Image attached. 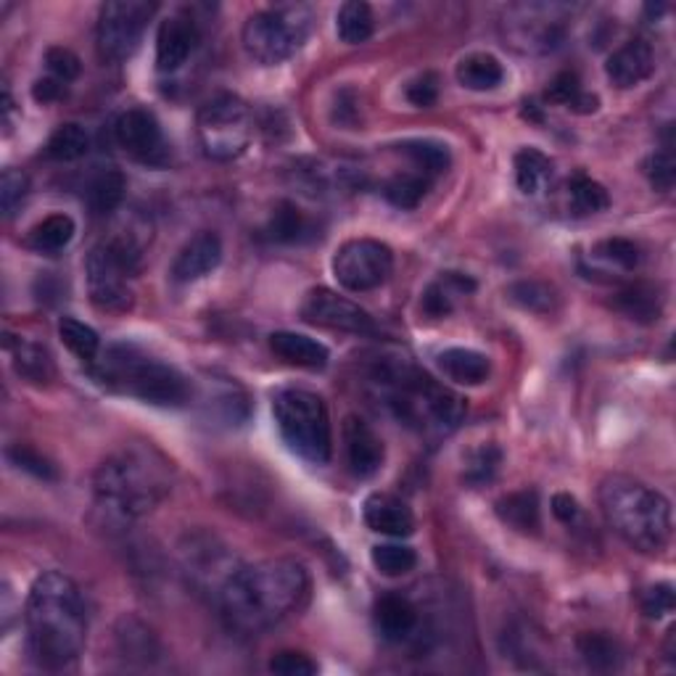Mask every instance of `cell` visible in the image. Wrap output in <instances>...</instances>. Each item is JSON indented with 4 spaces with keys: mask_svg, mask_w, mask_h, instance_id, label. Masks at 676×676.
I'll return each instance as SVG.
<instances>
[{
    "mask_svg": "<svg viewBox=\"0 0 676 676\" xmlns=\"http://www.w3.org/2000/svg\"><path fill=\"white\" fill-rule=\"evenodd\" d=\"M597 499L613 534L637 553H661L672 542V502L653 486L613 473L600 482Z\"/></svg>",
    "mask_w": 676,
    "mask_h": 676,
    "instance_id": "5",
    "label": "cell"
},
{
    "mask_svg": "<svg viewBox=\"0 0 676 676\" xmlns=\"http://www.w3.org/2000/svg\"><path fill=\"white\" fill-rule=\"evenodd\" d=\"M476 290V281L463 273H441L439 281H434L431 286L423 294V312L428 318H447L452 315L454 305H458L460 296H467Z\"/></svg>",
    "mask_w": 676,
    "mask_h": 676,
    "instance_id": "26",
    "label": "cell"
},
{
    "mask_svg": "<svg viewBox=\"0 0 676 676\" xmlns=\"http://www.w3.org/2000/svg\"><path fill=\"white\" fill-rule=\"evenodd\" d=\"M270 672L281 674V676H312V674H318V663L305 653L283 650V653H277L275 659L270 661Z\"/></svg>",
    "mask_w": 676,
    "mask_h": 676,
    "instance_id": "50",
    "label": "cell"
},
{
    "mask_svg": "<svg viewBox=\"0 0 676 676\" xmlns=\"http://www.w3.org/2000/svg\"><path fill=\"white\" fill-rule=\"evenodd\" d=\"M339 37L346 46H359V43L370 40L372 29H376V16L365 0H349L339 9L336 14Z\"/></svg>",
    "mask_w": 676,
    "mask_h": 676,
    "instance_id": "33",
    "label": "cell"
},
{
    "mask_svg": "<svg viewBox=\"0 0 676 676\" xmlns=\"http://www.w3.org/2000/svg\"><path fill=\"white\" fill-rule=\"evenodd\" d=\"M376 627L383 640L402 642L418 629V608L402 595H387L376 603Z\"/></svg>",
    "mask_w": 676,
    "mask_h": 676,
    "instance_id": "25",
    "label": "cell"
},
{
    "mask_svg": "<svg viewBox=\"0 0 676 676\" xmlns=\"http://www.w3.org/2000/svg\"><path fill=\"white\" fill-rule=\"evenodd\" d=\"M363 518L368 523L370 532L383 534V536H410L415 532V515L400 497L387 495V491H376L365 499Z\"/></svg>",
    "mask_w": 676,
    "mask_h": 676,
    "instance_id": "20",
    "label": "cell"
},
{
    "mask_svg": "<svg viewBox=\"0 0 676 676\" xmlns=\"http://www.w3.org/2000/svg\"><path fill=\"white\" fill-rule=\"evenodd\" d=\"M653 72H655V50L648 40H642V37L624 43L621 48L613 50L608 56V64H605L608 80L616 87H621V91L642 85Z\"/></svg>",
    "mask_w": 676,
    "mask_h": 676,
    "instance_id": "19",
    "label": "cell"
},
{
    "mask_svg": "<svg viewBox=\"0 0 676 676\" xmlns=\"http://www.w3.org/2000/svg\"><path fill=\"white\" fill-rule=\"evenodd\" d=\"M180 555L191 584L204 592H214V597H220L225 581L230 579L238 568L233 566V555L227 553L223 542L214 539L210 534L188 536Z\"/></svg>",
    "mask_w": 676,
    "mask_h": 676,
    "instance_id": "14",
    "label": "cell"
},
{
    "mask_svg": "<svg viewBox=\"0 0 676 676\" xmlns=\"http://www.w3.org/2000/svg\"><path fill=\"white\" fill-rule=\"evenodd\" d=\"M676 605V595H674V586L672 584H655L650 586V590H644L642 595V613L648 618H663L668 616V613H674Z\"/></svg>",
    "mask_w": 676,
    "mask_h": 676,
    "instance_id": "51",
    "label": "cell"
},
{
    "mask_svg": "<svg viewBox=\"0 0 676 676\" xmlns=\"http://www.w3.org/2000/svg\"><path fill=\"white\" fill-rule=\"evenodd\" d=\"M312 14L305 5H277L257 11L246 19L241 43L251 61L262 67H277L305 46Z\"/></svg>",
    "mask_w": 676,
    "mask_h": 676,
    "instance_id": "8",
    "label": "cell"
},
{
    "mask_svg": "<svg viewBox=\"0 0 676 676\" xmlns=\"http://www.w3.org/2000/svg\"><path fill=\"white\" fill-rule=\"evenodd\" d=\"M11 117H14V98H11L9 85L3 87V128L5 132H11Z\"/></svg>",
    "mask_w": 676,
    "mask_h": 676,
    "instance_id": "57",
    "label": "cell"
},
{
    "mask_svg": "<svg viewBox=\"0 0 676 676\" xmlns=\"http://www.w3.org/2000/svg\"><path fill=\"white\" fill-rule=\"evenodd\" d=\"M85 273L91 301L100 312L119 315L132 309V290L128 286V277L135 275L138 268L111 241L93 246L85 262Z\"/></svg>",
    "mask_w": 676,
    "mask_h": 676,
    "instance_id": "11",
    "label": "cell"
},
{
    "mask_svg": "<svg viewBox=\"0 0 676 676\" xmlns=\"http://www.w3.org/2000/svg\"><path fill=\"white\" fill-rule=\"evenodd\" d=\"M579 93H581V85H579L577 72H560L547 87V98L553 100V104H564V106H571Z\"/></svg>",
    "mask_w": 676,
    "mask_h": 676,
    "instance_id": "53",
    "label": "cell"
},
{
    "mask_svg": "<svg viewBox=\"0 0 676 676\" xmlns=\"http://www.w3.org/2000/svg\"><path fill=\"white\" fill-rule=\"evenodd\" d=\"M309 223L305 212L294 204V201H281L270 214L268 233L277 244H296L307 236Z\"/></svg>",
    "mask_w": 676,
    "mask_h": 676,
    "instance_id": "37",
    "label": "cell"
},
{
    "mask_svg": "<svg viewBox=\"0 0 676 676\" xmlns=\"http://www.w3.org/2000/svg\"><path fill=\"white\" fill-rule=\"evenodd\" d=\"M644 175H648L650 186L655 191L668 193L676 182V159L672 154V149L666 151H655L648 162H644Z\"/></svg>",
    "mask_w": 676,
    "mask_h": 676,
    "instance_id": "48",
    "label": "cell"
},
{
    "mask_svg": "<svg viewBox=\"0 0 676 676\" xmlns=\"http://www.w3.org/2000/svg\"><path fill=\"white\" fill-rule=\"evenodd\" d=\"M201 402H204V413L210 418H217L227 426H238L249 418V396L230 378H212L204 383L201 391Z\"/></svg>",
    "mask_w": 676,
    "mask_h": 676,
    "instance_id": "21",
    "label": "cell"
},
{
    "mask_svg": "<svg viewBox=\"0 0 676 676\" xmlns=\"http://www.w3.org/2000/svg\"><path fill=\"white\" fill-rule=\"evenodd\" d=\"M5 349H9L11 363H14V370L24 381L43 383L54 381L56 368H54V357L43 344H35V341L27 339H16V336H5Z\"/></svg>",
    "mask_w": 676,
    "mask_h": 676,
    "instance_id": "23",
    "label": "cell"
},
{
    "mask_svg": "<svg viewBox=\"0 0 676 676\" xmlns=\"http://www.w3.org/2000/svg\"><path fill=\"white\" fill-rule=\"evenodd\" d=\"M396 151H400L402 156H407V159L415 164V169H420L426 178H436V175L447 173V167H450L452 162L450 149L436 141H404L402 145H396Z\"/></svg>",
    "mask_w": 676,
    "mask_h": 676,
    "instance_id": "35",
    "label": "cell"
},
{
    "mask_svg": "<svg viewBox=\"0 0 676 676\" xmlns=\"http://www.w3.org/2000/svg\"><path fill=\"white\" fill-rule=\"evenodd\" d=\"M301 318L309 325L331 328V331L355 333V336H372L378 333L376 320L370 318L368 309H363L357 301L339 296L331 288H312L301 301Z\"/></svg>",
    "mask_w": 676,
    "mask_h": 676,
    "instance_id": "13",
    "label": "cell"
},
{
    "mask_svg": "<svg viewBox=\"0 0 676 676\" xmlns=\"http://www.w3.org/2000/svg\"><path fill=\"white\" fill-rule=\"evenodd\" d=\"M59 336L64 346L82 363H93L100 355V339L91 325L80 322L78 318H61Z\"/></svg>",
    "mask_w": 676,
    "mask_h": 676,
    "instance_id": "39",
    "label": "cell"
},
{
    "mask_svg": "<svg viewBox=\"0 0 676 676\" xmlns=\"http://www.w3.org/2000/svg\"><path fill=\"white\" fill-rule=\"evenodd\" d=\"M553 180V162L536 149H521L515 154V182L521 193L536 195Z\"/></svg>",
    "mask_w": 676,
    "mask_h": 676,
    "instance_id": "32",
    "label": "cell"
},
{
    "mask_svg": "<svg viewBox=\"0 0 676 676\" xmlns=\"http://www.w3.org/2000/svg\"><path fill=\"white\" fill-rule=\"evenodd\" d=\"M613 307L627 315L629 320L650 325V322H659L661 318L663 296L659 294V288L650 286V283H635V286L618 290L616 299H613Z\"/></svg>",
    "mask_w": 676,
    "mask_h": 676,
    "instance_id": "28",
    "label": "cell"
},
{
    "mask_svg": "<svg viewBox=\"0 0 676 676\" xmlns=\"http://www.w3.org/2000/svg\"><path fill=\"white\" fill-rule=\"evenodd\" d=\"M370 558L376 571L391 579L404 577V573L415 571V566H418V555H415V549L407 545H376L372 547Z\"/></svg>",
    "mask_w": 676,
    "mask_h": 676,
    "instance_id": "43",
    "label": "cell"
},
{
    "mask_svg": "<svg viewBox=\"0 0 676 676\" xmlns=\"http://www.w3.org/2000/svg\"><path fill=\"white\" fill-rule=\"evenodd\" d=\"M220 262H223V241H220L217 233L201 230L178 251L173 268H169V277L178 286H188V283H195L214 273Z\"/></svg>",
    "mask_w": 676,
    "mask_h": 676,
    "instance_id": "16",
    "label": "cell"
},
{
    "mask_svg": "<svg viewBox=\"0 0 676 676\" xmlns=\"http://www.w3.org/2000/svg\"><path fill=\"white\" fill-rule=\"evenodd\" d=\"M394 273V251L376 238H352L333 257V275L339 286L352 294L381 288Z\"/></svg>",
    "mask_w": 676,
    "mask_h": 676,
    "instance_id": "12",
    "label": "cell"
},
{
    "mask_svg": "<svg viewBox=\"0 0 676 676\" xmlns=\"http://www.w3.org/2000/svg\"><path fill=\"white\" fill-rule=\"evenodd\" d=\"M199 46V27L188 14H173L159 24L156 33V69L159 72H178L191 59Z\"/></svg>",
    "mask_w": 676,
    "mask_h": 676,
    "instance_id": "17",
    "label": "cell"
},
{
    "mask_svg": "<svg viewBox=\"0 0 676 676\" xmlns=\"http://www.w3.org/2000/svg\"><path fill=\"white\" fill-rule=\"evenodd\" d=\"M46 64L50 69V74H54V78L61 80V82L78 80L80 72H82L80 56L74 54V50L64 48V46L48 48L46 50Z\"/></svg>",
    "mask_w": 676,
    "mask_h": 676,
    "instance_id": "49",
    "label": "cell"
},
{
    "mask_svg": "<svg viewBox=\"0 0 676 676\" xmlns=\"http://www.w3.org/2000/svg\"><path fill=\"white\" fill-rule=\"evenodd\" d=\"M407 100L413 106H418V109H428V106H434L436 100H439V78L431 72L415 78L407 85Z\"/></svg>",
    "mask_w": 676,
    "mask_h": 676,
    "instance_id": "52",
    "label": "cell"
},
{
    "mask_svg": "<svg viewBox=\"0 0 676 676\" xmlns=\"http://www.w3.org/2000/svg\"><path fill=\"white\" fill-rule=\"evenodd\" d=\"M93 491L98 508L111 518L135 521L173 491V467L151 444H130L100 463Z\"/></svg>",
    "mask_w": 676,
    "mask_h": 676,
    "instance_id": "3",
    "label": "cell"
},
{
    "mask_svg": "<svg viewBox=\"0 0 676 676\" xmlns=\"http://www.w3.org/2000/svg\"><path fill=\"white\" fill-rule=\"evenodd\" d=\"M24 629L35 666L46 672L72 666L87 640V610L78 584L59 571L40 573L24 605Z\"/></svg>",
    "mask_w": 676,
    "mask_h": 676,
    "instance_id": "2",
    "label": "cell"
},
{
    "mask_svg": "<svg viewBox=\"0 0 676 676\" xmlns=\"http://www.w3.org/2000/svg\"><path fill=\"white\" fill-rule=\"evenodd\" d=\"M428 186H431V178H426L423 173L396 175V178H391L383 186V195L391 204L400 206V210H415L423 201V195L428 193Z\"/></svg>",
    "mask_w": 676,
    "mask_h": 676,
    "instance_id": "42",
    "label": "cell"
},
{
    "mask_svg": "<svg viewBox=\"0 0 676 676\" xmlns=\"http://www.w3.org/2000/svg\"><path fill=\"white\" fill-rule=\"evenodd\" d=\"M597 96H592V93H584L581 91L579 96H577V100H573L571 106H568V109H573V111H579V114H592V111H597Z\"/></svg>",
    "mask_w": 676,
    "mask_h": 676,
    "instance_id": "56",
    "label": "cell"
},
{
    "mask_svg": "<svg viewBox=\"0 0 676 676\" xmlns=\"http://www.w3.org/2000/svg\"><path fill=\"white\" fill-rule=\"evenodd\" d=\"M577 648L586 666L597 668V672H610L621 661V648L608 631H581Z\"/></svg>",
    "mask_w": 676,
    "mask_h": 676,
    "instance_id": "34",
    "label": "cell"
},
{
    "mask_svg": "<svg viewBox=\"0 0 676 676\" xmlns=\"http://www.w3.org/2000/svg\"><path fill=\"white\" fill-rule=\"evenodd\" d=\"M87 149H91V138L85 128L78 122H67L48 138L46 156L54 162H78L87 154Z\"/></svg>",
    "mask_w": 676,
    "mask_h": 676,
    "instance_id": "36",
    "label": "cell"
},
{
    "mask_svg": "<svg viewBox=\"0 0 676 676\" xmlns=\"http://www.w3.org/2000/svg\"><path fill=\"white\" fill-rule=\"evenodd\" d=\"M553 515L558 518L560 523H573L579 515V502L577 497H571L568 491H560V495L553 497Z\"/></svg>",
    "mask_w": 676,
    "mask_h": 676,
    "instance_id": "55",
    "label": "cell"
},
{
    "mask_svg": "<svg viewBox=\"0 0 676 676\" xmlns=\"http://www.w3.org/2000/svg\"><path fill=\"white\" fill-rule=\"evenodd\" d=\"M595 257L613 264V268L627 270V273H631V270L640 264V249H637V244L627 241V238H608V241H600L595 246Z\"/></svg>",
    "mask_w": 676,
    "mask_h": 676,
    "instance_id": "46",
    "label": "cell"
},
{
    "mask_svg": "<svg viewBox=\"0 0 676 676\" xmlns=\"http://www.w3.org/2000/svg\"><path fill=\"white\" fill-rule=\"evenodd\" d=\"M195 128H199V143L206 156L217 162H230L238 159L249 145L254 119H251V109L244 98L223 93V96H214L201 106Z\"/></svg>",
    "mask_w": 676,
    "mask_h": 676,
    "instance_id": "9",
    "label": "cell"
},
{
    "mask_svg": "<svg viewBox=\"0 0 676 676\" xmlns=\"http://www.w3.org/2000/svg\"><path fill=\"white\" fill-rule=\"evenodd\" d=\"M458 82L465 91L486 93L502 85L505 67L491 54H471L458 64Z\"/></svg>",
    "mask_w": 676,
    "mask_h": 676,
    "instance_id": "29",
    "label": "cell"
},
{
    "mask_svg": "<svg viewBox=\"0 0 676 676\" xmlns=\"http://www.w3.org/2000/svg\"><path fill=\"white\" fill-rule=\"evenodd\" d=\"M568 199H571L573 214H597L610 206V195L605 191V186H600L597 180L586 178V175H577L568 186Z\"/></svg>",
    "mask_w": 676,
    "mask_h": 676,
    "instance_id": "40",
    "label": "cell"
},
{
    "mask_svg": "<svg viewBox=\"0 0 676 676\" xmlns=\"http://www.w3.org/2000/svg\"><path fill=\"white\" fill-rule=\"evenodd\" d=\"M117 642L119 650H122L124 659L130 661H154L156 655H159V640H156V635L145 627L143 621H138V618H128L124 616L122 621H119L117 627Z\"/></svg>",
    "mask_w": 676,
    "mask_h": 676,
    "instance_id": "31",
    "label": "cell"
},
{
    "mask_svg": "<svg viewBox=\"0 0 676 676\" xmlns=\"http://www.w3.org/2000/svg\"><path fill=\"white\" fill-rule=\"evenodd\" d=\"M273 415L290 452L312 465L331 460L333 434L322 396L307 389H281L273 396Z\"/></svg>",
    "mask_w": 676,
    "mask_h": 676,
    "instance_id": "7",
    "label": "cell"
},
{
    "mask_svg": "<svg viewBox=\"0 0 676 676\" xmlns=\"http://www.w3.org/2000/svg\"><path fill=\"white\" fill-rule=\"evenodd\" d=\"M510 301L518 307L529 309V312H553L555 301H558V296H555V290L547 286V283L539 281H518L513 286L508 288Z\"/></svg>",
    "mask_w": 676,
    "mask_h": 676,
    "instance_id": "44",
    "label": "cell"
},
{
    "mask_svg": "<svg viewBox=\"0 0 676 676\" xmlns=\"http://www.w3.org/2000/svg\"><path fill=\"white\" fill-rule=\"evenodd\" d=\"M270 349H273L275 357H281L283 363L305 370H322L328 365V359H331L325 344L294 331L273 333V336H270Z\"/></svg>",
    "mask_w": 676,
    "mask_h": 676,
    "instance_id": "22",
    "label": "cell"
},
{
    "mask_svg": "<svg viewBox=\"0 0 676 676\" xmlns=\"http://www.w3.org/2000/svg\"><path fill=\"white\" fill-rule=\"evenodd\" d=\"M74 233H78L74 220L64 212H56L48 214L46 220H40V223L29 230L27 241L35 251H40V254H59V251H64L67 246L72 244Z\"/></svg>",
    "mask_w": 676,
    "mask_h": 676,
    "instance_id": "30",
    "label": "cell"
},
{
    "mask_svg": "<svg viewBox=\"0 0 676 676\" xmlns=\"http://www.w3.org/2000/svg\"><path fill=\"white\" fill-rule=\"evenodd\" d=\"M67 93V82L56 80V78H46V80H37L33 87V96L35 100H40V104H50V100H59Z\"/></svg>",
    "mask_w": 676,
    "mask_h": 676,
    "instance_id": "54",
    "label": "cell"
},
{
    "mask_svg": "<svg viewBox=\"0 0 676 676\" xmlns=\"http://www.w3.org/2000/svg\"><path fill=\"white\" fill-rule=\"evenodd\" d=\"M119 149L138 162H156L164 154V135L151 111L130 109L117 119L114 128Z\"/></svg>",
    "mask_w": 676,
    "mask_h": 676,
    "instance_id": "15",
    "label": "cell"
},
{
    "mask_svg": "<svg viewBox=\"0 0 676 676\" xmlns=\"http://www.w3.org/2000/svg\"><path fill=\"white\" fill-rule=\"evenodd\" d=\"M5 458H9V463L16 465L19 471L29 473V476L35 478H43V482H56V478H59L56 465L27 444H11L9 450H5Z\"/></svg>",
    "mask_w": 676,
    "mask_h": 676,
    "instance_id": "45",
    "label": "cell"
},
{
    "mask_svg": "<svg viewBox=\"0 0 676 676\" xmlns=\"http://www.w3.org/2000/svg\"><path fill=\"white\" fill-rule=\"evenodd\" d=\"M93 378L117 394L156 407H182L193 400V383L173 365L145 355L132 344H114L93 359Z\"/></svg>",
    "mask_w": 676,
    "mask_h": 676,
    "instance_id": "6",
    "label": "cell"
},
{
    "mask_svg": "<svg viewBox=\"0 0 676 676\" xmlns=\"http://www.w3.org/2000/svg\"><path fill=\"white\" fill-rule=\"evenodd\" d=\"M29 193V180L27 175L22 173V169H3V175H0V206H3L5 217H11L19 206H22V201L27 199Z\"/></svg>",
    "mask_w": 676,
    "mask_h": 676,
    "instance_id": "47",
    "label": "cell"
},
{
    "mask_svg": "<svg viewBox=\"0 0 676 676\" xmlns=\"http://www.w3.org/2000/svg\"><path fill=\"white\" fill-rule=\"evenodd\" d=\"M124 191H128V180H124L122 173L117 169H109V173H100L96 180L87 186V204L96 214H111L122 204Z\"/></svg>",
    "mask_w": 676,
    "mask_h": 676,
    "instance_id": "38",
    "label": "cell"
},
{
    "mask_svg": "<svg viewBox=\"0 0 676 676\" xmlns=\"http://www.w3.org/2000/svg\"><path fill=\"white\" fill-rule=\"evenodd\" d=\"M666 661L676 663V629L672 627L666 635Z\"/></svg>",
    "mask_w": 676,
    "mask_h": 676,
    "instance_id": "58",
    "label": "cell"
},
{
    "mask_svg": "<svg viewBox=\"0 0 676 676\" xmlns=\"http://www.w3.org/2000/svg\"><path fill=\"white\" fill-rule=\"evenodd\" d=\"M497 518L505 526L515 529L521 534H539L542 518H539V497L534 489L510 491L495 505Z\"/></svg>",
    "mask_w": 676,
    "mask_h": 676,
    "instance_id": "27",
    "label": "cell"
},
{
    "mask_svg": "<svg viewBox=\"0 0 676 676\" xmlns=\"http://www.w3.org/2000/svg\"><path fill=\"white\" fill-rule=\"evenodd\" d=\"M499 465H502V450L495 444H482L478 450H473L471 454H467L463 482L471 486V489L491 484L495 482Z\"/></svg>",
    "mask_w": 676,
    "mask_h": 676,
    "instance_id": "41",
    "label": "cell"
},
{
    "mask_svg": "<svg viewBox=\"0 0 676 676\" xmlns=\"http://www.w3.org/2000/svg\"><path fill=\"white\" fill-rule=\"evenodd\" d=\"M344 450H346V465H349L352 476L370 478L376 476L387 460V450L383 441L372 428L357 415H349L344 420Z\"/></svg>",
    "mask_w": 676,
    "mask_h": 676,
    "instance_id": "18",
    "label": "cell"
},
{
    "mask_svg": "<svg viewBox=\"0 0 676 676\" xmlns=\"http://www.w3.org/2000/svg\"><path fill=\"white\" fill-rule=\"evenodd\" d=\"M309 586V571L299 560H259L236 568L225 581L217 605L227 629L241 637H257L305 608Z\"/></svg>",
    "mask_w": 676,
    "mask_h": 676,
    "instance_id": "1",
    "label": "cell"
},
{
    "mask_svg": "<svg viewBox=\"0 0 676 676\" xmlns=\"http://www.w3.org/2000/svg\"><path fill=\"white\" fill-rule=\"evenodd\" d=\"M372 383L391 413L415 431L450 434L465 418V402L407 359H383L372 368Z\"/></svg>",
    "mask_w": 676,
    "mask_h": 676,
    "instance_id": "4",
    "label": "cell"
},
{
    "mask_svg": "<svg viewBox=\"0 0 676 676\" xmlns=\"http://www.w3.org/2000/svg\"><path fill=\"white\" fill-rule=\"evenodd\" d=\"M436 365H439V370L444 372L450 381L460 383V387H482L491 372L489 357L476 349H465V346L444 349L436 357Z\"/></svg>",
    "mask_w": 676,
    "mask_h": 676,
    "instance_id": "24",
    "label": "cell"
},
{
    "mask_svg": "<svg viewBox=\"0 0 676 676\" xmlns=\"http://www.w3.org/2000/svg\"><path fill=\"white\" fill-rule=\"evenodd\" d=\"M156 3H145V0H109L100 5L98 14V50L100 59L128 61L141 46L145 27L154 19Z\"/></svg>",
    "mask_w": 676,
    "mask_h": 676,
    "instance_id": "10",
    "label": "cell"
}]
</instances>
